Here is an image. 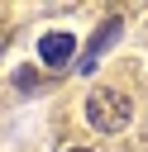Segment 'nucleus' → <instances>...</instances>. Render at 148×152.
<instances>
[{
    "label": "nucleus",
    "instance_id": "20e7f679",
    "mask_svg": "<svg viewBox=\"0 0 148 152\" xmlns=\"http://www.w3.org/2000/svg\"><path fill=\"white\" fill-rule=\"evenodd\" d=\"M72 152H86V147H72Z\"/></svg>",
    "mask_w": 148,
    "mask_h": 152
},
{
    "label": "nucleus",
    "instance_id": "39448f33",
    "mask_svg": "<svg viewBox=\"0 0 148 152\" xmlns=\"http://www.w3.org/2000/svg\"><path fill=\"white\" fill-rule=\"evenodd\" d=\"M0 48H5V43H0Z\"/></svg>",
    "mask_w": 148,
    "mask_h": 152
},
{
    "label": "nucleus",
    "instance_id": "f257e3e1",
    "mask_svg": "<svg viewBox=\"0 0 148 152\" xmlns=\"http://www.w3.org/2000/svg\"><path fill=\"white\" fill-rule=\"evenodd\" d=\"M86 119H91V128H100V133H119V128L129 124V100H124L119 90H95V95L86 100Z\"/></svg>",
    "mask_w": 148,
    "mask_h": 152
},
{
    "label": "nucleus",
    "instance_id": "7ed1b4c3",
    "mask_svg": "<svg viewBox=\"0 0 148 152\" xmlns=\"http://www.w3.org/2000/svg\"><path fill=\"white\" fill-rule=\"evenodd\" d=\"M38 57L48 62V66H67L72 57H76V33H43L38 38Z\"/></svg>",
    "mask_w": 148,
    "mask_h": 152
},
{
    "label": "nucleus",
    "instance_id": "f03ea898",
    "mask_svg": "<svg viewBox=\"0 0 148 152\" xmlns=\"http://www.w3.org/2000/svg\"><path fill=\"white\" fill-rule=\"evenodd\" d=\"M119 28H124V19H119V14H110V19H105V24L95 28V38H91V48H86V52H81V62H76V66H81V76H91V71H95V62H100V52H105V48H110V43L119 38Z\"/></svg>",
    "mask_w": 148,
    "mask_h": 152
}]
</instances>
